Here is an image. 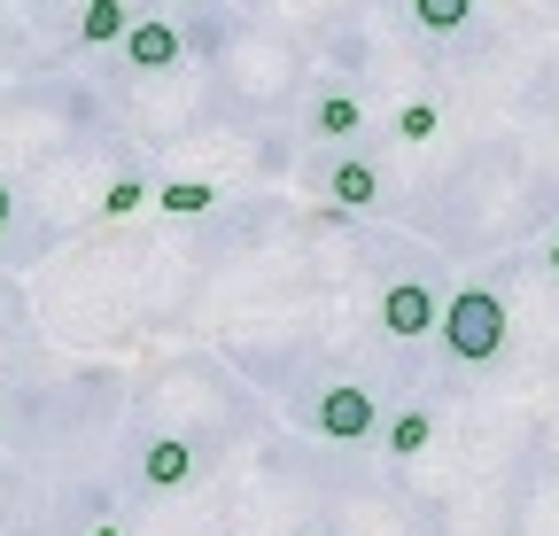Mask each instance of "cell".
<instances>
[{"label": "cell", "mask_w": 559, "mask_h": 536, "mask_svg": "<svg viewBox=\"0 0 559 536\" xmlns=\"http://www.w3.org/2000/svg\"><path fill=\"white\" fill-rule=\"evenodd\" d=\"M551 273H559V234H551Z\"/></svg>", "instance_id": "2e32d148"}, {"label": "cell", "mask_w": 559, "mask_h": 536, "mask_svg": "<svg viewBox=\"0 0 559 536\" xmlns=\"http://www.w3.org/2000/svg\"><path fill=\"white\" fill-rule=\"evenodd\" d=\"M94 536H124V528H117V521H102V528H94Z\"/></svg>", "instance_id": "9a60e30c"}, {"label": "cell", "mask_w": 559, "mask_h": 536, "mask_svg": "<svg viewBox=\"0 0 559 536\" xmlns=\"http://www.w3.org/2000/svg\"><path fill=\"white\" fill-rule=\"evenodd\" d=\"M9 218H16V194H9V179H0V234H9Z\"/></svg>", "instance_id": "5bb4252c"}, {"label": "cell", "mask_w": 559, "mask_h": 536, "mask_svg": "<svg viewBox=\"0 0 559 536\" xmlns=\"http://www.w3.org/2000/svg\"><path fill=\"white\" fill-rule=\"evenodd\" d=\"M102 211H109V218H132V211H140V179H117V187L102 194Z\"/></svg>", "instance_id": "4fadbf2b"}, {"label": "cell", "mask_w": 559, "mask_h": 536, "mask_svg": "<svg viewBox=\"0 0 559 536\" xmlns=\"http://www.w3.org/2000/svg\"><path fill=\"white\" fill-rule=\"evenodd\" d=\"M436 326H443V350L459 366H489V358L506 350V296L498 288H459L436 311Z\"/></svg>", "instance_id": "6da1fadb"}, {"label": "cell", "mask_w": 559, "mask_h": 536, "mask_svg": "<svg viewBox=\"0 0 559 536\" xmlns=\"http://www.w3.org/2000/svg\"><path fill=\"white\" fill-rule=\"evenodd\" d=\"M311 124H319V141H349V132H358V124H366V109H358V102H349V94H326Z\"/></svg>", "instance_id": "9c48e42d"}, {"label": "cell", "mask_w": 559, "mask_h": 536, "mask_svg": "<svg viewBox=\"0 0 559 536\" xmlns=\"http://www.w3.org/2000/svg\"><path fill=\"white\" fill-rule=\"evenodd\" d=\"M164 211H171V218L210 211V187H202V179H171V187H164Z\"/></svg>", "instance_id": "8fae6325"}, {"label": "cell", "mask_w": 559, "mask_h": 536, "mask_svg": "<svg viewBox=\"0 0 559 536\" xmlns=\"http://www.w3.org/2000/svg\"><path fill=\"white\" fill-rule=\"evenodd\" d=\"M436 102H412V109H396V132H404V141H436Z\"/></svg>", "instance_id": "7c38bea8"}, {"label": "cell", "mask_w": 559, "mask_h": 536, "mask_svg": "<svg viewBox=\"0 0 559 536\" xmlns=\"http://www.w3.org/2000/svg\"><path fill=\"white\" fill-rule=\"evenodd\" d=\"M436 311H443V296H436L428 281H396V288H381V326L396 334V343L436 334Z\"/></svg>", "instance_id": "3957f363"}, {"label": "cell", "mask_w": 559, "mask_h": 536, "mask_svg": "<svg viewBox=\"0 0 559 536\" xmlns=\"http://www.w3.org/2000/svg\"><path fill=\"white\" fill-rule=\"evenodd\" d=\"M428 443H436V413H396V420H389V451H396V458H419Z\"/></svg>", "instance_id": "52a82bcc"}, {"label": "cell", "mask_w": 559, "mask_h": 536, "mask_svg": "<svg viewBox=\"0 0 559 536\" xmlns=\"http://www.w3.org/2000/svg\"><path fill=\"white\" fill-rule=\"evenodd\" d=\"M373 428H381L373 389H358V381H334V389H319V436H326V443H366Z\"/></svg>", "instance_id": "7a4b0ae2"}, {"label": "cell", "mask_w": 559, "mask_h": 536, "mask_svg": "<svg viewBox=\"0 0 559 536\" xmlns=\"http://www.w3.org/2000/svg\"><path fill=\"white\" fill-rule=\"evenodd\" d=\"M79 39H86V47H109V39H124V0H86V16H79Z\"/></svg>", "instance_id": "ba28073f"}, {"label": "cell", "mask_w": 559, "mask_h": 536, "mask_svg": "<svg viewBox=\"0 0 559 536\" xmlns=\"http://www.w3.org/2000/svg\"><path fill=\"white\" fill-rule=\"evenodd\" d=\"M124 55H132V71H171L187 55V32L179 24H124Z\"/></svg>", "instance_id": "5b68a950"}, {"label": "cell", "mask_w": 559, "mask_h": 536, "mask_svg": "<svg viewBox=\"0 0 559 536\" xmlns=\"http://www.w3.org/2000/svg\"><path fill=\"white\" fill-rule=\"evenodd\" d=\"M412 16L428 24V32H459L474 16V0H412Z\"/></svg>", "instance_id": "30bf717a"}, {"label": "cell", "mask_w": 559, "mask_h": 536, "mask_svg": "<svg viewBox=\"0 0 559 536\" xmlns=\"http://www.w3.org/2000/svg\"><path fill=\"white\" fill-rule=\"evenodd\" d=\"M140 483L148 490H187L194 483V443L187 436H156L148 451H140Z\"/></svg>", "instance_id": "277c9868"}, {"label": "cell", "mask_w": 559, "mask_h": 536, "mask_svg": "<svg viewBox=\"0 0 559 536\" xmlns=\"http://www.w3.org/2000/svg\"><path fill=\"white\" fill-rule=\"evenodd\" d=\"M326 187H334V211H366V203H381V171H373L366 156H342Z\"/></svg>", "instance_id": "8992f818"}]
</instances>
